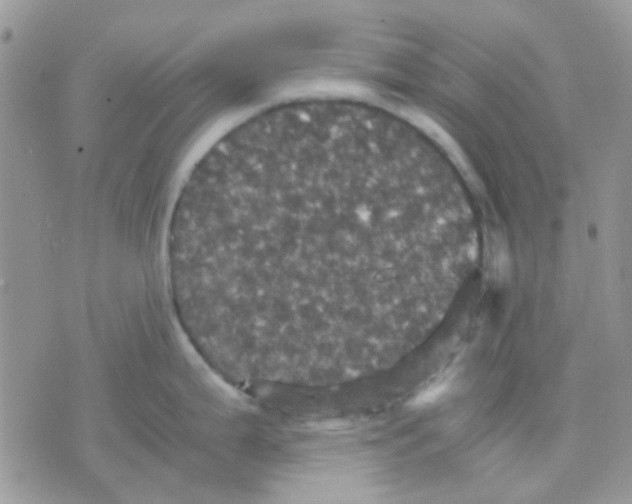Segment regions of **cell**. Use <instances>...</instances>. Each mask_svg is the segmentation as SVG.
Instances as JSON below:
<instances>
[{"instance_id":"2","label":"cell","mask_w":632,"mask_h":504,"mask_svg":"<svg viewBox=\"0 0 632 504\" xmlns=\"http://www.w3.org/2000/svg\"><path fill=\"white\" fill-rule=\"evenodd\" d=\"M447 389L446 384H437L435 386H431L428 389L424 390L421 394H419L415 400V404H426L433 402L437 398H439Z\"/></svg>"},{"instance_id":"1","label":"cell","mask_w":632,"mask_h":504,"mask_svg":"<svg viewBox=\"0 0 632 504\" xmlns=\"http://www.w3.org/2000/svg\"><path fill=\"white\" fill-rule=\"evenodd\" d=\"M394 149L344 107L260 112L198 160L172 211V280L239 362L324 360L372 339L377 273L398 259Z\"/></svg>"}]
</instances>
